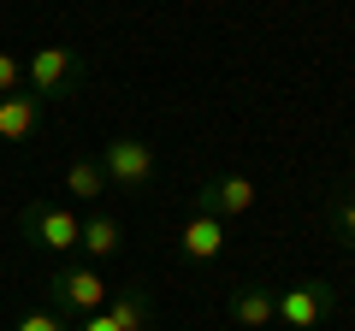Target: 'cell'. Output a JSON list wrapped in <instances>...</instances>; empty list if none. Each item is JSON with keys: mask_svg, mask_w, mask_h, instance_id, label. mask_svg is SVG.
<instances>
[{"mask_svg": "<svg viewBox=\"0 0 355 331\" xmlns=\"http://www.w3.org/2000/svg\"><path fill=\"white\" fill-rule=\"evenodd\" d=\"M272 296H279V290H266V284H237V290H231V302H225V314L237 319L243 331H266L272 319H279Z\"/></svg>", "mask_w": 355, "mask_h": 331, "instance_id": "8", "label": "cell"}, {"mask_svg": "<svg viewBox=\"0 0 355 331\" xmlns=\"http://www.w3.org/2000/svg\"><path fill=\"white\" fill-rule=\"evenodd\" d=\"M107 278L89 260H65V267H53V278H48V307L60 319H89V314H101L107 307Z\"/></svg>", "mask_w": 355, "mask_h": 331, "instance_id": "1", "label": "cell"}, {"mask_svg": "<svg viewBox=\"0 0 355 331\" xmlns=\"http://www.w3.org/2000/svg\"><path fill=\"white\" fill-rule=\"evenodd\" d=\"M18 83H24V60L0 48V95H18Z\"/></svg>", "mask_w": 355, "mask_h": 331, "instance_id": "15", "label": "cell"}, {"mask_svg": "<svg viewBox=\"0 0 355 331\" xmlns=\"http://www.w3.org/2000/svg\"><path fill=\"white\" fill-rule=\"evenodd\" d=\"M101 314L113 319L119 331H148V325H154V302H148V290H142V284H119V290L107 296Z\"/></svg>", "mask_w": 355, "mask_h": 331, "instance_id": "9", "label": "cell"}, {"mask_svg": "<svg viewBox=\"0 0 355 331\" xmlns=\"http://www.w3.org/2000/svg\"><path fill=\"white\" fill-rule=\"evenodd\" d=\"M65 195H77V202H95V195H107V172L95 154H77L71 166H65Z\"/></svg>", "mask_w": 355, "mask_h": 331, "instance_id": "12", "label": "cell"}, {"mask_svg": "<svg viewBox=\"0 0 355 331\" xmlns=\"http://www.w3.org/2000/svg\"><path fill=\"white\" fill-rule=\"evenodd\" d=\"M95 160H101L107 184L125 190V195H142V190L154 184V148H148V142H137V136H113Z\"/></svg>", "mask_w": 355, "mask_h": 331, "instance_id": "5", "label": "cell"}, {"mask_svg": "<svg viewBox=\"0 0 355 331\" xmlns=\"http://www.w3.org/2000/svg\"><path fill=\"white\" fill-rule=\"evenodd\" d=\"M261 202V190H254L243 172H225V178H207L202 190H196V213H214V219H237L249 213V207Z\"/></svg>", "mask_w": 355, "mask_h": 331, "instance_id": "6", "label": "cell"}, {"mask_svg": "<svg viewBox=\"0 0 355 331\" xmlns=\"http://www.w3.org/2000/svg\"><path fill=\"white\" fill-rule=\"evenodd\" d=\"M272 307H279V319L291 331H320L338 314V290H331L326 278H302V284H291V290L272 296Z\"/></svg>", "mask_w": 355, "mask_h": 331, "instance_id": "4", "label": "cell"}, {"mask_svg": "<svg viewBox=\"0 0 355 331\" xmlns=\"http://www.w3.org/2000/svg\"><path fill=\"white\" fill-rule=\"evenodd\" d=\"M77 231H83V219H77L65 202L36 195V202L18 207V237H24L30 249H42V255H71V249H77Z\"/></svg>", "mask_w": 355, "mask_h": 331, "instance_id": "2", "label": "cell"}, {"mask_svg": "<svg viewBox=\"0 0 355 331\" xmlns=\"http://www.w3.org/2000/svg\"><path fill=\"white\" fill-rule=\"evenodd\" d=\"M65 331H119L107 314H89V319H65Z\"/></svg>", "mask_w": 355, "mask_h": 331, "instance_id": "16", "label": "cell"}, {"mask_svg": "<svg viewBox=\"0 0 355 331\" xmlns=\"http://www.w3.org/2000/svg\"><path fill=\"white\" fill-rule=\"evenodd\" d=\"M178 255L190 260V267H214V260L225 255V219L190 213L184 225H178Z\"/></svg>", "mask_w": 355, "mask_h": 331, "instance_id": "7", "label": "cell"}, {"mask_svg": "<svg viewBox=\"0 0 355 331\" xmlns=\"http://www.w3.org/2000/svg\"><path fill=\"white\" fill-rule=\"evenodd\" d=\"M83 53L77 48H36L24 60V83L30 95H42V101H65V95H77V83H83Z\"/></svg>", "mask_w": 355, "mask_h": 331, "instance_id": "3", "label": "cell"}, {"mask_svg": "<svg viewBox=\"0 0 355 331\" xmlns=\"http://www.w3.org/2000/svg\"><path fill=\"white\" fill-rule=\"evenodd\" d=\"M326 225H331V242L355 255V195H331V207H326Z\"/></svg>", "mask_w": 355, "mask_h": 331, "instance_id": "13", "label": "cell"}, {"mask_svg": "<svg viewBox=\"0 0 355 331\" xmlns=\"http://www.w3.org/2000/svg\"><path fill=\"white\" fill-rule=\"evenodd\" d=\"M12 331H65V319H60V314H53V307H48V302H42V307H30V314H24V319H18V325H12Z\"/></svg>", "mask_w": 355, "mask_h": 331, "instance_id": "14", "label": "cell"}, {"mask_svg": "<svg viewBox=\"0 0 355 331\" xmlns=\"http://www.w3.org/2000/svg\"><path fill=\"white\" fill-rule=\"evenodd\" d=\"M77 249H83V260L95 267V260H113L119 249H125V231H119L113 213H89L83 231H77Z\"/></svg>", "mask_w": 355, "mask_h": 331, "instance_id": "11", "label": "cell"}, {"mask_svg": "<svg viewBox=\"0 0 355 331\" xmlns=\"http://www.w3.org/2000/svg\"><path fill=\"white\" fill-rule=\"evenodd\" d=\"M42 113H48V101H42V95H0V142L36 136Z\"/></svg>", "mask_w": 355, "mask_h": 331, "instance_id": "10", "label": "cell"}]
</instances>
